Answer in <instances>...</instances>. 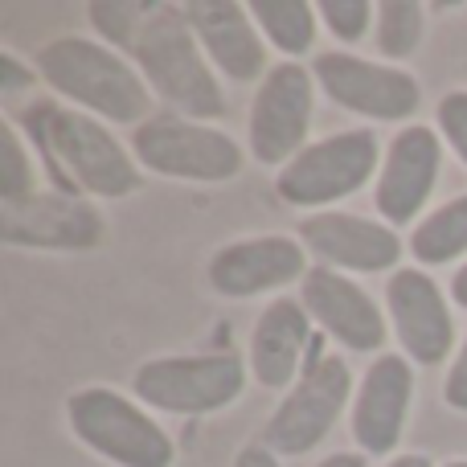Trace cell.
<instances>
[{
  "instance_id": "1",
  "label": "cell",
  "mask_w": 467,
  "mask_h": 467,
  "mask_svg": "<svg viewBox=\"0 0 467 467\" xmlns=\"http://www.w3.org/2000/svg\"><path fill=\"white\" fill-rule=\"evenodd\" d=\"M128 54L136 62V70L144 74L148 87L169 107H177L181 115H189V119L226 115L222 82L213 74L210 57H205L202 41H197L193 25H189L185 8L156 5Z\"/></svg>"
},
{
  "instance_id": "2",
  "label": "cell",
  "mask_w": 467,
  "mask_h": 467,
  "mask_svg": "<svg viewBox=\"0 0 467 467\" xmlns=\"http://www.w3.org/2000/svg\"><path fill=\"white\" fill-rule=\"evenodd\" d=\"M37 74L66 95L70 103H78L82 111L99 115L107 123H148V95L144 74L131 62H123L115 49L99 46L87 37H57L37 54Z\"/></svg>"
},
{
  "instance_id": "3",
  "label": "cell",
  "mask_w": 467,
  "mask_h": 467,
  "mask_svg": "<svg viewBox=\"0 0 467 467\" xmlns=\"http://www.w3.org/2000/svg\"><path fill=\"white\" fill-rule=\"evenodd\" d=\"M29 131L46 156L54 161L57 177L78 185L90 197H128L140 189L136 156L87 111H62L54 103H37L29 115Z\"/></svg>"
},
{
  "instance_id": "4",
  "label": "cell",
  "mask_w": 467,
  "mask_h": 467,
  "mask_svg": "<svg viewBox=\"0 0 467 467\" xmlns=\"http://www.w3.org/2000/svg\"><path fill=\"white\" fill-rule=\"evenodd\" d=\"M70 431L95 455L111 460L115 467H172L177 447L164 435V427L144 414L131 398L115 394L107 386H87L66 402Z\"/></svg>"
},
{
  "instance_id": "5",
  "label": "cell",
  "mask_w": 467,
  "mask_h": 467,
  "mask_svg": "<svg viewBox=\"0 0 467 467\" xmlns=\"http://www.w3.org/2000/svg\"><path fill=\"white\" fill-rule=\"evenodd\" d=\"M246 389V361L238 353L156 357L131 378V394L164 414H213Z\"/></svg>"
},
{
  "instance_id": "6",
  "label": "cell",
  "mask_w": 467,
  "mask_h": 467,
  "mask_svg": "<svg viewBox=\"0 0 467 467\" xmlns=\"http://www.w3.org/2000/svg\"><path fill=\"white\" fill-rule=\"evenodd\" d=\"M373 169H378V136L369 128H353L307 144L296 161L283 164L275 189L296 210H324L340 197H353L373 177Z\"/></svg>"
},
{
  "instance_id": "7",
  "label": "cell",
  "mask_w": 467,
  "mask_h": 467,
  "mask_svg": "<svg viewBox=\"0 0 467 467\" xmlns=\"http://www.w3.org/2000/svg\"><path fill=\"white\" fill-rule=\"evenodd\" d=\"M131 152H136V164H144L156 177L218 185L242 172V148L226 131L177 119V115H152L148 123H140L131 131Z\"/></svg>"
},
{
  "instance_id": "8",
  "label": "cell",
  "mask_w": 467,
  "mask_h": 467,
  "mask_svg": "<svg viewBox=\"0 0 467 467\" xmlns=\"http://www.w3.org/2000/svg\"><path fill=\"white\" fill-rule=\"evenodd\" d=\"M348 394H353V369L345 357H312L304 378L275 406L263 431V447L275 455H307L337 427Z\"/></svg>"
},
{
  "instance_id": "9",
  "label": "cell",
  "mask_w": 467,
  "mask_h": 467,
  "mask_svg": "<svg viewBox=\"0 0 467 467\" xmlns=\"http://www.w3.org/2000/svg\"><path fill=\"white\" fill-rule=\"evenodd\" d=\"M312 78L337 107L365 119H410L419 111V82L394 62H369L357 54H316Z\"/></svg>"
},
{
  "instance_id": "10",
  "label": "cell",
  "mask_w": 467,
  "mask_h": 467,
  "mask_svg": "<svg viewBox=\"0 0 467 467\" xmlns=\"http://www.w3.org/2000/svg\"><path fill=\"white\" fill-rule=\"evenodd\" d=\"M316 78L299 62H279L258 82L250 103V152L258 164H287L304 152L312 128Z\"/></svg>"
},
{
  "instance_id": "11",
  "label": "cell",
  "mask_w": 467,
  "mask_h": 467,
  "mask_svg": "<svg viewBox=\"0 0 467 467\" xmlns=\"http://www.w3.org/2000/svg\"><path fill=\"white\" fill-rule=\"evenodd\" d=\"M307 250L304 242L283 238V234H263V238H242L222 246L205 266V279L218 296L226 299H250L263 291H279L287 283H304Z\"/></svg>"
},
{
  "instance_id": "12",
  "label": "cell",
  "mask_w": 467,
  "mask_h": 467,
  "mask_svg": "<svg viewBox=\"0 0 467 467\" xmlns=\"http://www.w3.org/2000/svg\"><path fill=\"white\" fill-rule=\"evenodd\" d=\"M386 304H389V316H394L398 345L406 348L410 361H419V365L447 361V353L455 345L451 307H447L439 283L422 266H398L389 275Z\"/></svg>"
},
{
  "instance_id": "13",
  "label": "cell",
  "mask_w": 467,
  "mask_h": 467,
  "mask_svg": "<svg viewBox=\"0 0 467 467\" xmlns=\"http://www.w3.org/2000/svg\"><path fill=\"white\" fill-rule=\"evenodd\" d=\"M0 238L29 250H90L103 242V218L70 193H33L0 205Z\"/></svg>"
},
{
  "instance_id": "14",
  "label": "cell",
  "mask_w": 467,
  "mask_h": 467,
  "mask_svg": "<svg viewBox=\"0 0 467 467\" xmlns=\"http://www.w3.org/2000/svg\"><path fill=\"white\" fill-rule=\"evenodd\" d=\"M299 304L337 345L353 353H378L386 345V316L369 296L332 266H312L299 283Z\"/></svg>"
},
{
  "instance_id": "15",
  "label": "cell",
  "mask_w": 467,
  "mask_h": 467,
  "mask_svg": "<svg viewBox=\"0 0 467 467\" xmlns=\"http://www.w3.org/2000/svg\"><path fill=\"white\" fill-rule=\"evenodd\" d=\"M299 242L320 258V266H340V271H389L402 258V242H398L394 226L357 218V213L324 210L299 222Z\"/></svg>"
},
{
  "instance_id": "16",
  "label": "cell",
  "mask_w": 467,
  "mask_h": 467,
  "mask_svg": "<svg viewBox=\"0 0 467 467\" xmlns=\"http://www.w3.org/2000/svg\"><path fill=\"white\" fill-rule=\"evenodd\" d=\"M439 161H443V144L422 123H410L394 136L386 161H381L378 193H373V202H378L381 218L389 226H402V222L422 213V205H427L431 189L439 181Z\"/></svg>"
},
{
  "instance_id": "17",
  "label": "cell",
  "mask_w": 467,
  "mask_h": 467,
  "mask_svg": "<svg viewBox=\"0 0 467 467\" xmlns=\"http://www.w3.org/2000/svg\"><path fill=\"white\" fill-rule=\"evenodd\" d=\"M414 373L410 361L398 353H381L361 381V394L353 402V439L365 455H389L402 439L406 414H410Z\"/></svg>"
},
{
  "instance_id": "18",
  "label": "cell",
  "mask_w": 467,
  "mask_h": 467,
  "mask_svg": "<svg viewBox=\"0 0 467 467\" xmlns=\"http://www.w3.org/2000/svg\"><path fill=\"white\" fill-rule=\"evenodd\" d=\"M185 16L213 70H222L234 82L266 78L263 29L250 16V5H238V0H193V5H185Z\"/></svg>"
},
{
  "instance_id": "19",
  "label": "cell",
  "mask_w": 467,
  "mask_h": 467,
  "mask_svg": "<svg viewBox=\"0 0 467 467\" xmlns=\"http://www.w3.org/2000/svg\"><path fill=\"white\" fill-rule=\"evenodd\" d=\"M307 307L299 299L283 296L263 307V316L250 328V373L266 389H283L296 381L307 353Z\"/></svg>"
},
{
  "instance_id": "20",
  "label": "cell",
  "mask_w": 467,
  "mask_h": 467,
  "mask_svg": "<svg viewBox=\"0 0 467 467\" xmlns=\"http://www.w3.org/2000/svg\"><path fill=\"white\" fill-rule=\"evenodd\" d=\"M463 250H467V193L443 202L410 234V254L422 266H443L451 258H460Z\"/></svg>"
},
{
  "instance_id": "21",
  "label": "cell",
  "mask_w": 467,
  "mask_h": 467,
  "mask_svg": "<svg viewBox=\"0 0 467 467\" xmlns=\"http://www.w3.org/2000/svg\"><path fill=\"white\" fill-rule=\"evenodd\" d=\"M316 13L320 8H312L307 0H254L250 5L254 25L271 37L275 49L291 57L307 54L316 46Z\"/></svg>"
},
{
  "instance_id": "22",
  "label": "cell",
  "mask_w": 467,
  "mask_h": 467,
  "mask_svg": "<svg viewBox=\"0 0 467 467\" xmlns=\"http://www.w3.org/2000/svg\"><path fill=\"white\" fill-rule=\"evenodd\" d=\"M427 29V8L419 0H381L378 5V49L398 62V57H410L422 41Z\"/></svg>"
},
{
  "instance_id": "23",
  "label": "cell",
  "mask_w": 467,
  "mask_h": 467,
  "mask_svg": "<svg viewBox=\"0 0 467 467\" xmlns=\"http://www.w3.org/2000/svg\"><path fill=\"white\" fill-rule=\"evenodd\" d=\"M152 8L156 0H95V5H87V16L103 41H111L115 49H131Z\"/></svg>"
},
{
  "instance_id": "24",
  "label": "cell",
  "mask_w": 467,
  "mask_h": 467,
  "mask_svg": "<svg viewBox=\"0 0 467 467\" xmlns=\"http://www.w3.org/2000/svg\"><path fill=\"white\" fill-rule=\"evenodd\" d=\"M33 193H37V189H33V161H29V152H25L16 128L5 123V128H0V205L29 202Z\"/></svg>"
},
{
  "instance_id": "25",
  "label": "cell",
  "mask_w": 467,
  "mask_h": 467,
  "mask_svg": "<svg viewBox=\"0 0 467 467\" xmlns=\"http://www.w3.org/2000/svg\"><path fill=\"white\" fill-rule=\"evenodd\" d=\"M320 16L340 41H361L369 21L378 16V8H373L369 0H324Z\"/></svg>"
},
{
  "instance_id": "26",
  "label": "cell",
  "mask_w": 467,
  "mask_h": 467,
  "mask_svg": "<svg viewBox=\"0 0 467 467\" xmlns=\"http://www.w3.org/2000/svg\"><path fill=\"white\" fill-rule=\"evenodd\" d=\"M439 131H443V140L460 152V161L467 164V90H451V95L439 99Z\"/></svg>"
},
{
  "instance_id": "27",
  "label": "cell",
  "mask_w": 467,
  "mask_h": 467,
  "mask_svg": "<svg viewBox=\"0 0 467 467\" xmlns=\"http://www.w3.org/2000/svg\"><path fill=\"white\" fill-rule=\"evenodd\" d=\"M443 402L451 406V410L467 414V340H463L460 357H455L451 373H447V381H443Z\"/></svg>"
},
{
  "instance_id": "28",
  "label": "cell",
  "mask_w": 467,
  "mask_h": 467,
  "mask_svg": "<svg viewBox=\"0 0 467 467\" xmlns=\"http://www.w3.org/2000/svg\"><path fill=\"white\" fill-rule=\"evenodd\" d=\"M25 87H33V70L16 62V54L0 49V90H5V95H16V90H25Z\"/></svg>"
},
{
  "instance_id": "29",
  "label": "cell",
  "mask_w": 467,
  "mask_h": 467,
  "mask_svg": "<svg viewBox=\"0 0 467 467\" xmlns=\"http://www.w3.org/2000/svg\"><path fill=\"white\" fill-rule=\"evenodd\" d=\"M234 467H279V455L266 451L263 443H246L238 451V460H234Z\"/></svg>"
},
{
  "instance_id": "30",
  "label": "cell",
  "mask_w": 467,
  "mask_h": 467,
  "mask_svg": "<svg viewBox=\"0 0 467 467\" xmlns=\"http://www.w3.org/2000/svg\"><path fill=\"white\" fill-rule=\"evenodd\" d=\"M316 467H365V460L353 451H337V455H328V460H320Z\"/></svg>"
},
{
  "instance_id": "31",
  "label": "cell",
  "mask_w": 467,
  "mask_h": 467,
  "mask_svg": "<svg viewBox=\"0 0 467 467\" xmlns=\"http://www.w3.org/2000/svg\"><path fill=\"white\" fill-rule=\"evenodd\" d=\"M451 299L460 307H467V263L460 266V271H455V279H451Z\"/></svg>"
},
{
  "instance_id": "32",
  "label": "cell",
  "mask_w": 467,
  "mask_h": 467,
  "mask_svg": "<svg viewBox=\"0 0 467 467\" xmlns=\"http://www.w3.org/2000/svg\"><path fill=\"white\" fill-rule=\"evenodd\" d=\"M386 467H435L427 460V455H398L394 463H386Z\"/></svg>"
},
{
  "instance_id": "33",
  "label": "cell",
  "mask_w": 467,
  "mask_h": 467,
  "mask_svg": "<svg viewBox=\"0 0 467 467\" xmlns=\"http://www.w3.org/2000/svg\"><path fill=\"white\" fill-rule=\"evenodd\" d=\"M443 467H467V460H451V463H443Z\"/></svg>"
}]
</instances>
